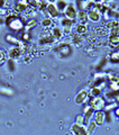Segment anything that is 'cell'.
<instances>
[{
    "instance_id": "d4e9b609",
    "label": "cell",
    "mask_w": 119,
    "mask_h": 135,
    "mask_svg": "<svg viewBox=\"0 0 119 135\" xmlns=\"http://www.w3.org/2000/svg\"><path fill=\"white\" fill-rule=\"evenodd\" d=\"M108 41H109L110 45H111V47L113 49L115 46L119 45V35H109Z\"/></svg>"
},
{
    "instance_id": "3957f363",
    "label": "cell",
    "mask_w": 119,
    "mask_h": 135,
    "mask_svg": "<svg viewBox=\"0 0 119 135\" xmlns=\"http://www.w3.org/2000/svg\"><path fill=\"white\" fill-rule=\"evenodd\" d=\"M53 50L56 52L60 56L62 57H67L72 54V47L69 43H60L56 44L53 47Z\"/></svg>"
},
{
    "instance_id": "8fae6325",
    "label": "cell",
    "mask_w": 119,
    "mask_h": 135,
    "mask_svg": "<svg viewBox=\"0 0 119 135\" xmlns=\"http://www.w3.org/2000/svg\"><path fill=\"white\" fill-rule=\"evenodd\" d=\"M8 56L11 57V59H17V57H19L22 54H24L23 52V50L19 47V46H11V47L8 50Z\"/></svg>"
},
{
    "instance_id": "f35d334b",
    "label": "cell",
    "mask_w": 119,
    "mask_h": 135,
    "mask_svg": "<svg viewBox=\"0 0 119 135\" xmlns=\"http://www.w3.org/2000/svg\"><path fill=\"white\" fill-rule=\"evenodd\" d=\"M31 60H32V55H26V56L24 57V61L25 62H29Z\"/></svg>"
},
{
    "instance_id": "603a6c76",
    "label": "cell",
    "mask_w": 119,
    "mask_h": 135,
    "mask_svg": "<svg viewBox=\"0 0 119 135\" xmlns=\"http://www.w3.org/2000/svg\"><path fill=\"white\" fill-rule=\"evenodd\" d=\"M31 32L29 31H26V29H24V31L20 32V35H19V38L22 40L23 42H28V41H31Z\"/></svg>"
},
{
    "instance_id": "ba28073f",
    "label": "cell",
    "mask_w": 119,
    "mask_h": 135,
    "mask_svg": "<svg viewBox=\"0 0 119 135\" xmlns=\"http://www.w3.org/2000/svg\"><path fill=\"white\" fill-rule=\"evenodd\" d=\"M76 6L80 10L89 11L93 7V1L92 0H76Z\"/></svg>"
},
{
    "instance_id": "4fadbf2b",
    "label": "cell",
    "mask_w": 119,
    "mask_h": 135,
    "mask_svg": "<svg viewBox=\"0 0 119 135\" xmlns=\"http://www.w3.org/2000/svg\"><path fill=\"white\" fill-rule=\"evenodd\" d=\"M49 32H51V35L53 36V38L55 41H60L63 37V35H64L62 28L58 27V26H53L52 28H49Z\"/></svg>"
},
{
    "instance_id": "2e32d148",
    "label": "cell",
    "mask_w": 119,
    "mask_h": 135,
    "mask_svg": "<svg viewBox=\"0 0 119 135\" xmlns=\"http://www.w3.org/2000/svg\"><path fill=\"white\" fill-rule=\"evenodd\" d=\"M41 26L44 29H49L54 26V19L49 18V17H44L43 19L41 20Z\"/></svg>"
},
{
    "instance_id": "7a4b0ae2",
    "label": "cell",
    "mask_w": 119,
    "mask_h": 135,
    "mask_svg": "<svg viewBox=\"0 0 119 135\" xmlns=\"http://www.w3.org/2000/svg\"><path fill=\"white\" fill-rule=\"evenodd\" d=\"M89 105L95 109V112L97 110H102L106 106V99L105 97H101L100 96H96V97H91L89 96V100H88Z\"/></svg>"
},
{
    "instance_id": "4dcf8cb0",
    "label": "cell",
    "mask_w": 119,
    "mask_h": 135,
    "mask_svg": "<svg viewBox=\"0 0 119 135\" xmlns=\"http://www.w3.org/2000/svg\"><path fill=\"white\" fill-rule=\"evenodd\" d=\"M118 106V103L117 101H110V104H108V105H106L105 106V112H110V110H113L115 108H116Z\"/></svg>"
},
{
    "instance_id": "e0dca14e",
    "label": "cell",
    "mask_w": 119,
    "mask_h": 135,
    "mask_svg": "<svg viewBox=\"0 0 119 135\" xmlns=\"http://www.w3.org/2000/svg\"><path fill=\"white\" fill-rule=\"evenodd\" d=\"M27 8H28V6L26 5V3H24L23 1H18L14 6V11L17 12V14H22V12L26 11Z\"/></svg>"
},
{
    "instance_id": "8992f818",
    "label": "cell",
    "mask_w": 119,
    "mask_h": 135,
    "mask_svg": "<svg viewBox=\"0 0 119 135\" xmlns=\"http://www.w3.org/2000/svg\"><path fill=\"white\" fill-rule=\"evenodd\" d=\"M46 12L48 14V17L52 19H57L60 15H61V12H60V10L57 9V7L55 3H49L47 5V8H46Z\"/></svg>"
},
{
    "instance_id": "277c9868",
    "label": "cell",
    "mask_w": 119,
    "mask_h": 135,
    "mask_svg": "<svg viewBox=\"0 0 119 135\" xmlns=\"http://www.w3.org/2000/svg\"><path fill=\"white\" fill-rule=\"evenodd\" d=\"M64 17L67 19L72 20V22H74L76 19V15H78V9H76V3L75 2H71L67 5V7L65 8L64 10Z\"/></svg>"
},
{
    "instance_id": "b9f144b4",
    "label": "cell",
    "mask_w": 119,
    "mask_h": 135,
    "mask_svg": "<svg viewBox=\"0 0 119 135\" xmlns=\"http://www.w3.org/2000/svg\"><path fill=\"white\" fill-rule=\"evenodd\" d=\"M56 1L57 0H47V2H49V3H56Z\"/></svg>"
},
{
    "instance_id": "836d02e7",
    "label": "cell",
    "mask_w": 119,
    "mask_h": 135,
    "mask_svg": "<svg viewBox=\"0 0 119 135\" xmlns=\"http://www.w3.org/2000/svg\"><path fill=\"white\" fill-rule=\"evenodd\" d=\"M106 63H107V59L106 57H102L101 60L99 61V64H97L96 65V69L97 70H102L103 69V66L106 65Z\"/></svg>"
},
{
    "instance_id": "6da1fadb",
    "label": "cell",
    "mask_w": 119,
    "mask_h": 135,
    "mask_svg": "<svg viewBox=\"0 0 119 135\" xmlns=\"http://www.w3.org/2000/svg\"><path fill=\"white\" fill-rule=\"evenodd\" d=\"M5 24L12 32H22L25 28L23 17H20L17 12H8V15L5 18Z\"/></svg>"
},
{
    "instance_id": "83f0119b",
    "label": "cell",
    "mask_w": 119,
    "mask_h": 135,
    "mask_svg": "<svg viewBox=\"0 0 119 135\" xmlns=\"http://www.w3.org/2000/svg\"><path fill=\"white\" fill-rule=\"evenodd\" d=\"M108 79V81L110 82H115V81H118L119 80V75L116 74L115 72H112V71H109V72L107 73V77H106Z\"/></svg>"
},
{
    "instance_id": "484cf974",
    "label": "cell",
    "mask_w": 119,
    "mask_h": 135,
    "mask_svg": "<svg viewBox=\"0 0 119 135\" xmlns=\"http://www.w3.org/2000/svg\"><path fill=\"white\" fill-rule=\"evenodd\" d=\"M36 26H37V20L35 18H33V19H29L28 22L25 24V28L24 29H26V31H31V29L35 28Z\"/></svg>"
},
{
    "instance_id": "ab89813d",
    "label": "cell",
    "mask_w": 119,
    "mask_h": 135,
    "mask_svg": "<svg viewBox=\"0 0 119 135\" xmlns=\"http://www.w3.org/2000/svg\"><path fill=\"white\" fill-rule=\"evenodd\" d=\"M113 114H115V115H116L117 117H119V107H118V106L115 108V113H113Z\"/></svg>"
},
{
    "instance_id": "9c48e42d",
    "label": "cell",
    "mask_w": 119,
    "mask_h": 135,
    "mask_svg": "<svg viewBox=\"0 0 119 135\" xmlns=\"http://www.w3.org/2000/svg\"><path fill=\"white\" fill-rule=\"evenodd\" d=\"M71 133L75 135H82L87 134V126H84L83 124H78L74 123L71 126Z\"/></svg>"
},
{
    "instance_id": "9a60e30c",
    "label": "cell",
    "mask_w": 119,
    "mask_h": 135,
    "mask_svg": "<svg viewBox=\"0 0 119 135\" xmlns=\"http://www.w3.org/2000/svg\"><path fill=\"white\" fill-rule=\"evenodd\" d=\"M109 60L111 63H113V64H119V45L113 47L112 52L110 53Z\"/></svg>"
},
{
    "instance_id": "ac0fdd59",
    "label": "cell",
    "mask_w": 119,
    "mask_h": 135,
    "mask_svg": "<svg viewBox=\"0 0 119 135\" xmlns=\"http://www.w3.org/2000/svg\"><path fill=\"white\" fill-rule=\"evenodd\" d=\"M36 9H37V8L28 7L27 9H26V11L24 12L25 17H26V18H31V19L36 18V17H37V11H36Z\"/></svg>"
},
{
    "instance_id": "f1b7e54d",
    "label": "cell",
    "mask_w": 119,
    "mask_h": 135,
    "mask_svg": "<svg viewBox=\"0 0 119 135\" xmlns=\"http://www.w3.org/2000/svg\"><path fill=\"white\" fill-rule=\"evenodd\" d=\"M101 92H102V90L99 89V88H97L95 86H92V88L90 89V91H89V96L91 97H96V96H100Z\"/></svg>"
},
{
    "instance_id": "8d00e7d4",
    "label": "cell",
    "mask_w": 119,
    "mask_h": 135,
    "mask_svg": "<svg viewBox=\"0 0 119 135\" xmlns=\"http://www.w3.org/2000/svg\"><path fill=\"white\" fill-rule=\"evenodd\" d=\"M109 33H110V35H119V25L116 27H113L111 29H109Z\"/></svg>"
},
{
    "instance_id": "d6986e66",
    "label": "cell",
    "mask_w": 119,
    "mask_h": 135,
    "mask_svg": "<svg viewBox=\"0 0 119 135\" xmlns=\"http://www.w3.org/2000/svg\"><path fill=\"white\" fill-rule=\"evenodd\" d=\"M76 18L80 20V23L86 24L87 20H88V11L79 10V11H78V15H76Z\"/></svg>"
},
{
    "instance_id": "5bb4252c",
    "label": "cell",
    "mask_w": 119,
    "mask_h": 135,
    "mask_svg": "<svg viewBox=\"0 0 119 135\" xmlns=\"http://www.w3.org/2000/svg\"><path fill=\"white\" fill-rule=\"evenodd\" d=\"M95 122L97 123L98 126L103 125V123L106 122V112L103 110H97L95 112Z\"/></svg>"
},
{
    "instance_id": "44dd1931",
    "label": "cell",
    "mask_w": 119,
    "mask_h": 135,
    "mask_svg": "<svg viewBox=\"0 0 119 135\" xmlns=\"http://www.w3.org/2000/svg\"><path fill=\"white\" fill-rule=\"evenodd\" d=\"M93 8H96L100 14H103L108 9V5H106L103 2H96V3H93Z\"/></svg>"
},
{
    "instance_id": "7c38bea8",
    "label": "cell",
    "mask_w": 119,
    "mask_h": 135,
    "mask_svg": "<svg viewBox=\"0 0 119 135\" xmlns=\"http://www.w3.org/2000/svg\"><path fill=\"white\" fill-rule=\"evenodd\" d=\"M88 19L91 20V22H93V23L99 22V20L101 19V14L96 9V8L92 7L91 9L88 11Z\"/></svg>"
},
{
    "instance_id": "60d3db41",
    "label": "cell",
    "mask_w": 119,
    "mask_h": 135,
    "mask_svg": "<svg viewBox=\"0 0 119 135\" xmlns=\"http://www.w3.org/2000/svg\"><path fill=\"white\" fill-rule=\"evenodd\" d=\"M112 0H101V2H103V3H108V2H111Z\"/></svg>"
},
{
    "instance_id": "7bdbcfd3",
    "label": "cell",
    "mask_w": 119,
    "mask_h": 135,
    "mask_svg": "<svg viewBox=\"0 0 119 135\" xmlns=\"http://www.w3.org/2000/svg\"><path fill=\"white\" fill-rule=\"evenodd\" d=\"M93 3H96V2H101V0H92Z\"/></svg>"
},
{
    "instance_id": "4316f807",
    "label": "cell",
    "mask_w": 119,
    "mask_h": 135,
    "mask_svg": "<svg viewBox=\"0 0 119 135\" xmlns=\"http://www.w3.org/2000/svg\"><path fill=\"white\" fill-rule=\"evenodd\" d=\"M7 68H8V71H9V72H15V70H16V62H15V59L9 57V60L7 61Z\"/></svg>"
},
{
    "instance_id": "ee69618b",
    "label": "cell",
    "mask_w": 119,
    "mask_h": 135,
    "mask_svg": "<svg viewBox=\"0 0 119 135\" xmlns=\"http://www.w3.org/2000/svg\"><path fill=\"white\" fill-rule=\"evenodd\" d=\"M18 1H20V0H18Z\"/></svg>"
},
{
    "instance_id": "1f68e13d",
    "label": "cell",
    "mask_w": 119,
    "mask_h": 135,
    "mask_svg": "<svg viewBox=\"0 0 119 135\" xmlns=\"http://www.w3.org/2000/svg\"><path fill=\"white\" fill-rule=\"evenodd\" d=\"M0 92L3 95H8V96H11L14 94V90L10 89V88H7V87H1L0 86Z\"/></svg>"
},
{
    "instance_id": "74e56055",
    "label": "cell",
    "mask_w": 119,
    "mask_h": 135,
    "mask_svg": "<svg viewBox=\"0 0 119 135\" xmlns=\"http://www.w3.org/2000/svg\"><path fill=\"white\" fill-rule=\"evenodd\" d=\"M8 12H9V9H6V8H0V16L5 17L8 15Z\"/></svg>"
},
{
    "instance_id": "f546056e",
    "label": "cell",
    "mask_w": 119,
    "mask_h": 135,
    "mask_svg": "<svg viewBox=\"0 0 119 135\" xmlns=\"http://www.w3.org/2000/svg\"><path fill=\"white\" fill-rule=\"evenodd\" d=\"M118 25H119V20H117V19H110V20H108V22L106 23V28L111 29L113 27L118 26Z\"/></svg>"
},
{
    "instance_id": "ffe728a7",
    "label": "cell",
    "mask_w": 119,
    "mask_h": 135,
    "mask_svg": "<svg viewBox=\"0 0 119 135\" xmlns=\"http://www.w3.org/2000/svg\"><path fill=\"white\" fill-rule=\"evenodd\" d=\"M97 123L95 122V119L93 120H89V123L87 124V134H93L96 132V127H97Z\"/></svg>"
},
{
    "instance_id": "d590c367",
    "label": "cell",
    "mask_w": 119,
    "mask_h": 135,
    "mask_svg": "<svg viewBox=\"0 0 119 135\" xmlns=\"http://www.w3.org/2000/svg\"><path fill=\"white\" fill-rule=\"evenodd\" d=\"M75 123L78 124H83L84 125V116L83 115H78L75 117Z\"/></svg>"
},
{
    "instance_id": "7402d4cb",
    "label": "cell",
    "mask_w": 119,
    "mask_h": 135,
    "mask_svg": "<svg viewBox=\"0 0 119 135\" xmlns=\"http://www.w3.org/2000/svg\"><path fill=\"white\" fill-rule=\"evenodd\" d=\"M75 31H76V33H78V34H80V35H82V34H86L88 32V25L80 23V24L76 25Z\"/></svg>"
},
{
    "instance_id": "e575fe53",
    "label": "cell",
    "mask_w": 119,
    "mask_h": 135,
    "mask_svg": "<svg viewBox=\"0 0 119 135\" xmlns=\"http://www.w3.org/2000/svg\"><path fill=\"white\" fill-rule=\"evenodd\" d=\"M7 55H8V53H6V51L0 50V64H2V63L6 61Z\"/></svg>"
},
{
    "instance_id": "d6a6232c",
    "label": "cell",
    "mask_w": 119,
    "mask_h": 135,
    "mask_svg": "<svg viewBox=\"0 0 119 135\" xmlns=\"http://www.w3.org/2000/svg\"><path fill=\"white\" fill-rule=\"evenodd\" d=\"M72 41H73V43L75 45H80V44H81V42H82V37L80 36V34L76 33L75 35L72 36Z\"/></svg>"
},
{
    "instance_id": "cb8c5ba5",
    "label": "cell",
    "mask_w": 119,
    "mask_h": 135,
    "mask_svg": "<svg viewBox=\"0 0 119 135\" xmlns=\"http://www.w3.org/2000/svg\"><path fill=\"white\" fill-rule=\"evenodd\" d=\"M67 5H69V2H67L66 0H57L56 1V7H57V9L60 10V12H64Z\"/></svg>"
},
{
    "instance_id": "52a82bcc",
    "label": "cell",
    "mask_w": 119,
    "mask_h": 135,
    "mask_svg": "<svg viewBox=\"0 0 119 135\" xmlns=\"http://www.w3.org/2000/svg\"><path fill=\"white\" fill-rule=\"evenodd\" d=\"M89 100V91L88 90H81L80 92H78V95L75 96L74 101L76 105H82L84 103H87Z\"/></svg>"
},
{
    "instance_id": "30bf717a",
    "label": "cell",
    "mask_w": 119,
    "mask_h": 135,
    "mask_svg": "<svg viewBox=\"0 0 119 135\" xmlns=\"http://www.w3.org/2000/svg\"><path fill=\"white\" fill-rule=\"evenodd\" d=\"M95 115V109H93L90 105H87L83 109V116H84V125L89 123V120L91 119Z\"/></svg>"
},
{
    "instance_id": "5b68a950",
    "label": "cell",
    "mask_w": 119,
    "mask_h": 135,
    "mask_svg": "<svg viewBox=\"0 0 119 135\" xmlns=\"http://www.w3.org/2000/svg\"><path fill=\"white\" fill-rule=\"evenodd\" d=\"M60 24H61V28L63 33L67 35V34H70L71 31H72V27H73V22L70 19L65 18V17H63V18L60 19Z\"/></svg>"
}]
</instances>
